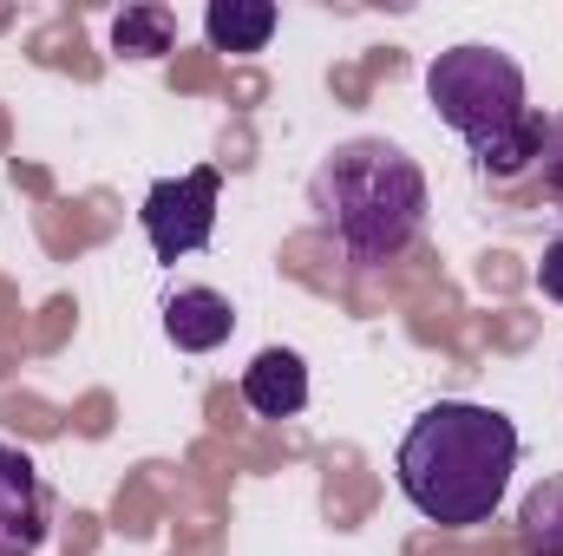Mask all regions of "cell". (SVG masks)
Returning <instances> with one entry per match:
<instances>
[{"mask_svg": "<svg viewBox=\"0 0 563 556\" xmlns=\"http://www.w3.org/2000/svg\"><path fill=\"white\" fill-rule=\"evenodd\" d=\"M511 471H518V425L478 400L426 407L394 452L400 498L439 531L492 524L511 491Z\"/></svg>", "mask_w": 563, "mask_h": 556, "instance_id": "1", "label": "cell"}, {"mask_svg": "<svg viewBox=\"0 0 563 556\" xmlns=\"http://www.w3.org/2000/svg\"><path fill=\"white\" fill-rule=\"evenodd\" d=\"M308 203L347 263H394L426 230V170L387 138H347L314 164Z\"/></svg>", "mask_w": 563, "mask_h": 556, "instance_id": "2", "label": "cell"}, {"mask_svg": "<svg viewBox=\"0 0 563 556\" xmlns=\"http://www.w3.org/2000/svg\"><path fill=\"white\" fill-rule=\"evenodd\" d=\"M426 105L439 112V125H452L465 144H485L498 132H511L531 99H525V66L498 46H445L432 66H426Z\"/></svg>", "mask_w": 563, "mask_h": 556, "instance_id": "3", "label": "cell"}, {"mask_svg": "<svg viewBox=\"0 0 563 556\" xmlns=\"http://www.w3.org/2000/svg\"><path fill=\"white\" fill-rule=\"evenodd\" d=\"M217 197H223V170L217 164H197L184 177L151 184L144 210H139L151 256L157 263H184V256L210 249V236H217Z\"/></svg>", "mask_w": 563, "mask_h": 556, "instance_id": "4", "label": "cell"}, {"mask_svg": "<svg viewBox=\"0 0 563 556\" xmlns=\"http://www.w3.org/2000/svg\"><path fill=\"white\" fill-rule=\"evenodd\" d=\"M53 537V491L33 452L0 445V556H40Z\"/></svg>", "mask_w": 563, "mask_h": 556, "instance_id": "5", "label": "cell"}, {"mask_svg": "<svg viewBox=\"0 0 563 556\" xmlns=\"http://www.w3.org/2000/svg\"><path fill=\"white\" fill-rule=\"evenodd\" d=\"M230 334H236L230 294H217V288H177V294L164 301V341H170L177 354H217Z\"/></svg>", "mask_w": 563, "mask_h": 556, "instance_id": "6", "label": "cell"}, {"mask_svg": "<svg viewBox=\"0 0 563 556\" xmlns=\"http://www.w3.org/2000/svg\"><path fill=\"white\" fill-rule=\"evenodd\" d=\"M243 407L256 419H295L308 407V360L295 347H263L243 367Z\"/></svg>", "mask_w": 563, "mask_h": 556, "instance_id": "7", "label": "cell"}, {"mask_svg": "<svg viewBox=\"0 0 563 556\" xmlns=\"http://www.w3.org/2000/svg\"><path fill=\"white\" fill-rule=\"evenodd\" d=\"M544 138H551V119H544V112H525L511 132L472 144V164H478L485 184H518V177H531V170L544 164Z\"/></svg>", "mask_w": 563, "mask_h": 556, "instance_id": "8", "label": "cell"}, {"mask_svg": "<svg viewBox=\"0 0 563 556\" xmlns=\"http://www.w3.org/2000/svg\"><path fill=\"white\" fill-rule=\"evenodd\" d=\"M276 0H210L203 13V40L217 53H263L276 40Z\"/></svg>", "mask_w": 563, "mask_h": 556, "instance_id": "9", "label": "cell"}, {"mask_svg": "<svg viewBox=\"0 0 563 556\" xmlns=\"http://www.w3.org/2000/svg\"><path fill=\"white\" fill-rule=\"evenodd\" d=\"M177 46V13L164 0H132L112 13V53L119 59H164Z\"/></svg>", "mask_w": 563, "mask_h": 556, "instance_id": "10", "label": "cell"}, {"mask_svg": "<svg viewBox=\"0 0 563 556\" xmlns=\"http://www.w3.org/2000/svg\"><path fill=\"white\" fill-rule=\"evenodd\" d=\"M518 551L525 556H563V478H544L518 504Z\"/></svg>", "mask_w": 563, "mask_h": 556, "instance_id": "11", "label": "cell"}, {"mask_svg": "<svg viewBox=\"0 0 563 556\" xmlns=\"http://www.w3.org/2000/svg\"><path fill=\"white\" fill-rule=\"evenodd\" d=\"M544 190H551V203H563V112L551 119V138H544Z\"/></svg>", "mask_w": 563, "mask_h": 556, "instance_id": "12", "label": "cell"}, {"mask_svg": "<svg viewBox=\"0 0 563 556\" xmlns=\"http://www.w3.org/2000/svg\"><path fill=\"white\" fill-rule=\"evenodd\" d=\"M538 288H544V294H551V301L563 308V236H558V243H544V263H538Z\"/></svg>", "mask_w": 563, "mask_h": 556, "instance_id": "13", "label": "cell"}]
</instances>
